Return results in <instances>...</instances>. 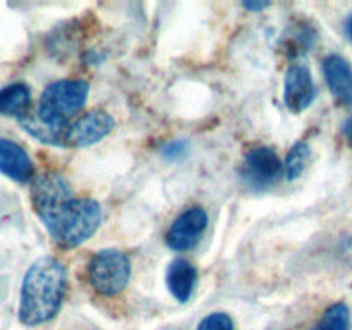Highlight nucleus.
I'll list each match as a JSON object with an SVG mask.
<instances>
[{
    "instance_id": "10",
    "label": "nucleus",
    "mask_w": 352,
    "mask_h": 330,
    "mask_svg": "<svg viewBox=\"0 0 352 330\" xmlns=\"http://www.w3.org/2000/svg\"><path fill=\"white\" fill-rule=\"evenodd\" d=\"M323 72L333 96L352 105V67L349 62L340 55H330L323 62Z\"/></svg>"
},
{
    "instance_id": "5",
    "label": "nucleus",
    "mask_w": 352,
    "mask_h": 330,
    "mask_svg": "<svg viewBox=\"0 0 352 330\" xmlns=\"http://www.w3.org/2000/svg\"><path fill=\"white\" fill-rule=\"evenodd\" d=\"M113 119L103 110H93L65 127L64 148H82L96 143L112 131Z\"/></svg>"
},
{
    "instance_id": "13",
    "label": "nucleus",
    "mask_w": 352,
    "mask_h": 330,
    "mask_svg": "<svg viewBox=\"0 0 352 330\" xmlns=\"http://www.w3.org/2000/svg\"><path fill=\"white\" fill-rule=\"evenodd\" d=\"M351 329V313L344 302L330 306L323 313L322 320L313 330H349Z\"/></svg>"
},
{
    "instance_id": "12",
    "label": "nucleus",
    "mask_w": 352,
    "mask_h": 330,
    "mask_svg": "<svg viewBox=\"0 0 352 330\" xmlns=\"http://www.w3.org/2000/svg\"><path fill=\"white\" fill-rule=\"evenodd\" d=\"M31 103V91L24 82H12L0 89V116L23 119L28 116Z\"/></svg>"
},
{
    "instance_id": "9",
    "label": "nucleus",
    "mask_w": 352,
    "mask_h": 330,
    "mask_svg": "<svg viewBox=\"0 0 352 330\" xmlns=\"http://www.w3.org/2000/svg\"><path fill=\"white\" fill-rule=\"evenodd\" d=\"M0 174L21 184L33 181L34 175V165L30 155L23 146L6 138H0Z\"/></svg>"
},
{
    "instance_id": "1",
    "label": "nucleus",
    "mask_w": 352,
    "mask_h": 330,
    "mask_svg": "<svg viewBox=\"0 0 352 330\" xmlns=\"http://www.w3.org/2000/svg\"><path fill=\"white\" fill-rule=\"evenodd\" d=\"M31 203L52 239L67 250L88 241L102 220L98 203L74 198L69 182L54 172L33 179Z\"/></svg>"
},
{
    "instance_id": "8",
    "label": "nucleus",
    "mask_w": 352,
    "mask_h": 330,
    "mask_svg": "<svg viewBox=\"0 0 352 330\" xmlns=\"http://www.w3.org/2000/svg\"><path fill=\"white\" fill-rule=\"evenodd\" d=\"M315 100V85L305 65H292L285 74L284 102L294 113L308 109Z\"/></svg>"
},
{
    "instance_id": "11",
    "label": "nucleus",
    "mask_w": 352,
    "mask_h": 330,
    "mask_svg": "<svg viewBox=\"0 0 352 330\" xmlns=\"http://www.w3.org/2000/svg\"><path fill=\"white\" fill-rule=\"evenodd\" d=\"M196 268L188 260H175L167 268V287L179 302H186L196 285Z\"/></svg>"
},
{
    "instance_id": "14",
    "label": "nucleus",
    "mask_w": 352,
    "mask_h": 330,
    "mask_svg": "<svg viewBox=\"0 0 352 330\" xmlns=\"http://www.w3.org/2000/svg\"><path fill=\"white\" fill-rule=\"evenodd\" d=\"M309 157H311V150L302 141H299L291 148L287 158H285V174H287L289 181H294L305 172Z\"/></svg>"
},
{
    "instance_id": "18",
    "label": "nucleus",
    "mask_w": 352,
    "mask_h": 330,
    "mask_svg": "<svg viewBox=\"0 0 352 330\" xmlns=\"http://www.w3.org/2000/svg\"><path fill=\"white\" fill-rule=\"evenodd\" d=\"M346 30H347V34H349V38L352 40V14L346 21Z\"/></svg>"
},
{
    "instance_id": "7",
    "label": "nucleus",
    "mask_w": 352,
    "mask_h": 330,
    "mask_svg": "<svg viewBox=\"0 0 352 330\" xmlns=\"http://www.w3.org/2000/svg\"><path fill=\"white\" fill-rule=\"evenodd\" d=\"M282 164L272 148H254L246 155L243 164V177L248 184L261 189L275 182L280 175Z\"/></svg>"
},
{
    "instance_id": "2",
    "label": "nucleus",
    "mask_w": 352,
    "mask_h": 330,
    "mask_svg": "<svg viewBox=\"0 0 352 330\" xmlns=\"http://www.w3.org/2000/svg\"><path fill=\"white\" fill-rule=\"evenodd\" d=\"M89 86L86 81L52 82L41 93L36 113H28L19 119L21 126L41 143L62 146L65 127L82 109L88 98Z\"/></svg>"
},
{
    "instance_id": "16",
    "label": "nucleus",
    "mask_w": 352,
    "mask_h": 330,
    "mask_svg": "<svg viewBox=\"0 0 352 330\" xmlns=\"http://www.w3.org/2000/svg\"><path fill=\"white\" fill-rule=\"evenodd\" d=\"M244 6V9H248V10H254V12H256V10H263V9H267L268 6H270V2H253V0H246V2L243 3Z\"/></svg>"
},
{
    "instance_id": "17",
    "label": "nucleus",
    "mask_w": 352,
    "mask_h": 330,
    "mask_svg": "<svg viewBox=\"0 0 352 330\" xmlns=\"http://www.w3.org/2000/svg\"><path fill=\"white\" fill-rule=\"evenodd\" d=\"M344 134H346L347 141H349V144L352 146V117H349L347 122L344 124Z\"/></svg>"
},
{
    "instance_id": "3",
    "label": "nucleus",
    "mask_w": 352,
    "mask_h": 330,
    "mask_svg": "<svg viewBox=\"0 0 352 330\" xmlns=\"http://www.w3.org/2000/svg\"><path fill=\"white\" fill-rule=\"evenodd\" d=\"M67 287V274L60 261L43 256L26 272L21 287L19 320L28 327L50 322L60 309Z\"/></svg>"
},
{
    "instance_id": "15",
    "label": "nucleus",
    "mask_w": 352,
    "mask_h": 330,
    "mask_svg": "<svg viewBox=\"0 0 352 330\" xmlns=\"http://www.w3.org/2000/svg\"><path fill=\"white\" fill-rule=\"evenodd\" d=\"M198 330H236V327L227 313H212L199 322Z\"/></svg>"
},
{
    "instance_id": "4",
    "label": "nucleus",
    "mask_w": 352,
    "mask_h": 330,
    "mask_svg": "<svg viewBox=\"0 0 352 330\" xmlns=\"http://www.w3.org/2000/svg\"><path fill=\"white\" fill-rule=\"evenodd\" d=\"M91 287L102 296H116L127 287L131 278V261L122 251L103 250L88 265Z\"/></svg>"
},
{
    "instance_id": "6",
    "label": "nucleus",
    "mask_w": 352,
    "mask_h": 330,
    "mask_svg": "<svg viewBox=\"0 0 352 330\" xmlns=\"http://www.w3.org/2000/svg\"><path fill=\"white\" fill-rule=\"evenodd\" d=\"M206 226H208V217H206L205 210L198 208V206L186 210L174 220L168 229V248L175 251L192 250L201 241Z\"/></svg>"
}]
</instances>
